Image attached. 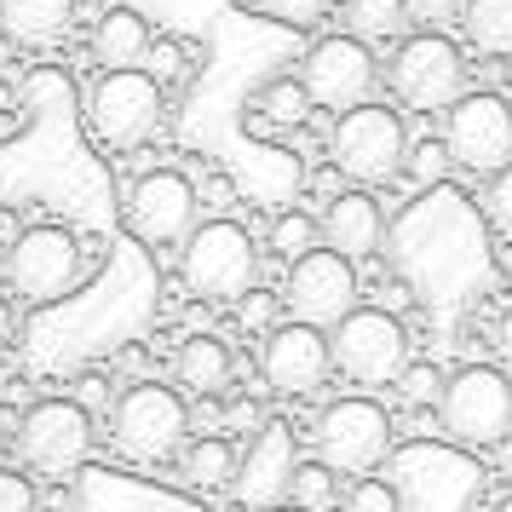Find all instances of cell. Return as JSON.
Listing matches in <instances>:
<instances>
[{"label":"cell","instance_id":"6da1fadb","mask_svg":"<svg viewBox=\"0 0 512 512\" xmlns=\"http://www.w3.org/2000/svg\"><path fill=\"white\" fill-rule=\"evenodd\" d=\"M397 277L415 288V300L438 317H455L472 300L489 294L495 259H489V236L478 213L466 208V196L432 185L415 208L386 231Z\"/></svg>","mask_w":512,"mask_h":512},{"label":"cell","instance_id":"7a4b0ae2","mask_svg":"<svg viewBox=\"0 0 512 512\" xmlns=\"http://www.w3.org/2000/svg\"><path fill=\"white\" fill-rule=\"evenodd\" d=\"M489 472L455 443L415 438L392 449V489L403 512H478Z\"/></svg>","mask_w":512,"mask_h":512},{"label":"cell","instance_id":"3957f363","mask_svg":"<svg viewBox=\"0 0 512 512\" xmlns=\"http://www.w3.org/2000/svg\"><path fill=\"white\" fill-rule=\"evenodd\" d=\"M190 432V403L179 386H156V380H139L110 403V443H116L127 461L139 466H162L185 449Z\"/></svg>","mask_w":512,"mask_h":512},{"label":"cell","instance_id":"277c9868","mask_svg":"<svg viewBox=\"0 0 512 512\" xmlns=\"http://www.w3.org/2000/svg\"><path fill=\"white\" fill-rule=\"evenodd\" d=\"M179 248H185L179 271H185V288L196 300L236 305L259 282V248L236 219H208V225H196Z\"/></svg>","mask_w":512,"mask_h":512},{"label":"cell","instance_id":"5b68a950","mask_svg":"<svg viewBox=\"0 0 512 512\" xmlns=\"http://www.w3.org/2000/svg\"><path fill=\"white\" fill-rule=\"evenodd\" d=\"M403 150H409V127L397 116L392 104H351L334 116V133H328V156L334 167L357 179V185H386L403 173Z\"/></svg>","mask_w":512,"mask_h":512},{"label":"cell","instance_id":"8992f818","mask_svg":"<svg viewBox=\"0 0 512 512\" xmlns=\"http://www.w3.org/2000/svg\"><path fill=\"white\" fill-rule=\"evenodd\" d=\"M6 288L29 305H52L75 294L81 277H87V254L75 242L70 225H29L6 242Z\"/></svg>","mask_w":512,"mask_h":512},{"label":"cell","instance_id":"52a82bcc","mask_svg":"<svg viewBox=\"0 0 512 512\" xmlns=\"http://www.w3.org/2000/svg\"><path fill=\"white\" fill-rule=\"evenodd\" d=\"M386 81H392V93L403 110L443 116L466 93V58L443 29H415V35L397 41L392 64H386Z\"/></svg>","mask_w":512,"mask_h":512},{"label":"cell","instance_id":"ba28073f","mask_svg":"<svg viewBox=\"0 0 512 512\" xmlns=\"http://www.w3.org/2000/svg\"><path fill=\"white\" fill-rule=\"evenodd\" d=\"M162 81L144 70H104L87 93V133L110 150H139L162 127Z\"/></svg>","mask_w":512,"mask_h":512},{"label":"cell","instance_id":"9c48e42d","mask_svg":"<svg viewBox=\"0 0 512 512\" xmlns=\"http://www.w3.org/2000/svg\"><path fill=\"white\" fill-rule=\"evenodd\" d=\"M328 357L357 386H392L403 374V363H409L403 317L380 311V305H351L346 317L328 328Z\"/></svg>","mask_w":512,"mask_h":512},{"label":"cell","instance_id":"30bf717a","mask_svg":"<svg viewBox=\"0 0 512 512\" xmlns=\"http://www.w3.org/2000/svg\"><path fill=\"white\" fill-rule=\"evenodd\" d=\"M12 443H18V455H24V466L35 478L58 484V478L81 472L87 455H93V415L81 403H70V397H41V403L24 409Z\"/></svg>","mask_w":512,"mask_h":512},{"label":"cell","instance_id":"8fae6325","mask_svg":"<svg viewBox=\"0 0 512 512\" xmlns=\"http://www.w3.org/2000/svg\"><path fill=\"white\" fill-rule=\"evenodd\" d=\"M438 420H443V432H449V438L472 443V449L507 443V432H512V380L501 369L466 363L461 374H449V380H443Z\"/></svg>","mask_w":512,"mask_h":512},{"label":"cell","instance_id":"7c38bea8","mask_svg":"<svg viewBox=\"0 0 512 512\" xmlns=\"http://www.w3.org/2000/svg\"><path fill=\"white\" fill-rule=\"evenodd\" d=\"M443 150L461 173H495L512 162V104L501 93H461L443 110Z\"/></svg>","mask_w":512,"mask_h":512},{"label":"cell","instance_id":"4fadbf2b","mask_svg":"<svg viewBox=\"0 0 512 512\" xmlns=\"http://www.w3.org/2000/svg\"><path fill=\"white\" fill-rule=\"evenodd\" d=\"M392 449V415L374 397H340L317 415V461L334 472H374Z\"/></svg>","mask_w":512,"mask_h":512},{"label":"cell","instance_id":"5bb4252c","mask_svg":"<svg viewBox=\"0 0 512 512\" xmlns=\"http://www.w3.org/2000/svg\"><path fill=\"white\" fill-rule=\"evenodd\" d=\"M282 300L294 311V323L311 328H334L357 305V265L334 248H311V254L288 259V282H282Z\"/></svg>","mask_w":512,"mask_h":512},{"label":"cell","instance_id":"9a60e30c","mask_svg":"<svg viewBox=\"0 0 512 512\" xmlns=\"http://www.w3.org/2000/svg\"><path fill=\"white\" fill-rule=\"evenodd\" d=\"M374 81H380V64H374V52L357 35H323L300 64L305 98L317 110H334V116L351 110V104H363L374 93Z\"/></svg>","mask_w":512,"mask_h":512},{"label":"cell","instance_id":"2e32d148","mask_svg":"<svg viewBox=\"0 0 512 512\" xmlns=\"http://www.w3.org/2000/svg\"><path fill=\"white\" fill-rule=\"evenodd\" d=\"M127 231L150 248H179L196 231V185L173 167H150L127 190Z\"/></svg>","mask_w":512,"mask_h":512},{"label":"cell","instance_id":"e0dca14e","mask_svg":"<svg viewBox=\"0 0 512 512\" xmlns=\"http://www.w3.org/2000/svg\"><path fill=\"white\" fill-rule=\"evenodd\" d=\"M294 426L288 420H265L254 438H248V449L236 455V472H231V489L236 501L248 512H265L277 507V501H288V478H294Z\"/></svg>","mask_w":512,"mask_h":512},{"label":"cell","instance_id":"ac0fdd59","mask_svg":"<svg viewBox=\"0 0 512 512\" xmlns=\"http://www.w3.org/2000/svg\"><path fill=\"white\" fill-rule=\"evenodd\" d=\"M259 369L265 386L282 397H311L328 380L334 357H328V334L311 323H282L265 328V351H259Z\"/></svg>","mask_w":512,"mask_h":512},{"label":"cell","instance_id":"d6986e66","mask_svg":"<svg viewBox=\"0 0 512 512\" xmlns=\"http://www.w3.org/2000/svg\"><path fill=\"white\" fill-rule=\"evenodd\" d=\"M317 231H323V248H334V254H346L351 265H357V259L380 254V242H386V213H380V202H374L369 190H340V196L328 202Z\"/></svg>","mask_w":512,"mask_h":512},{"label":"cell","instance_id":"ffe728a7","mask_svg":"<svg viewBox=\"0 0 512 512\" xmlns=\"http://www.w3.org/2000/svg\"><path fill=\"white\" fill-rule=\"evenodd\" d=\"M75 24V0H0V35L41 52L58 47Z\"/></svg>","mask_w":512,"mask_h":512},{"label":"cell","instance_id":"44dd1931","mask_svg":"<svg viewBox=\"0 0 512 512\" xmlns=\"http://www.w3.org/2000/svg\"><path fill=\"white\" fill-rule=\"evenodd\" d=\"M231 374H236V357L219 334H190L185 346L173 351V380L190 397H219L231 386Z\"/></svg>","mask_w":512,"mask_h":512},{"label":"cell","instance_id":"7402d4cb","mask_svg":"<svg viewBox=\"0 0 512 512\" xmlns=\"http://www.w3.org/2000/svg\"><path fill=\"white\" fill-rule=\"evenodd\" d=\"M150 41H156V35H150V24H144L133 6H110L93 29V58L104 70H139Z\"/></svg>","mask_w":512,"mask_h":512},{"label":"cell","instance_id":"603a6c76","mask_svg":"<svg viewBox=\"0 0 512 512\" xmlns=\"http://www.w3.org/2000/svg\"><path fill=\"white\" fill-rule=\"evenodd\" d=\"M466 47H478L484 58H512V0H461Z\"/></svg>","mask_w":512,"mask_h":512},{"label":"cell","instance_id":"cb8c5ba5","mask_svg":"<svg viewBox=\"0 0 512 512\" xmlns=\"http://www.w3.org/2000/svg\"><path fill=\"white\" fill-rule=\"evenodd\" d=\"M403 29H409V6L403 0H346V35H357L363 47L403 41Z\"/></svg>","mask_w":512,"mask_h":512},{"label":"cell","instance_id":"d4e9b609","mask_svg":"<svg viewBox=\"0 0 512 512\" xmlns=\"http://www.w3.org/2000/svg\"><path fill=\"white\" fill-rule=\"evenodd\" d=\"M179 472H185V484H196V489H225L231 472H236V449L219 438V432H202V438L185 449Z\"/></svg>","mask_w":512,"mask_h":512},{"label":"cell","instance_id":"484cf974","mask_svg":"<svg viewBox=\"0 0 512 512\" xmlns=\"http://www.w3.org/2000/svg\"><path fill=\"white\" fill-rule=\"evenodd\" d=\"M254 104H259V110H265L271 121H277V127H300L305 110H311V98H305L300 75H277V81H265Z\"/></svg>","mask_w":512,"mask_h":512},{"label":"cell","instance_id":"4316f807","mask_svg":"<svg viewBox=\"0 0 512 512\" xmlns=\"http://www.w3.org/2000/svg\"><path fill=\"white\" fill-rule=\"evenodd\" d=\"M288 501L294 507H305V512H317V507H328L334 501V466H323V461H294V478H288Z\"/></svg>","mask_w":512,"mask_h":512},{"label":"cell","instance_id":"83f0119b","mask_svg":"<svg viewBox=\"0 0 512 512\" xmlns=\"http://www.w3.org/2000/svg\"><path fill=\"white\" fill-rule=\"evenodd\" d=\"M449 150H443V139H415L409 150H403V173L415 179L420 190H432V185H443L449 179Z\"/></svg>","mask_w":512,"mask_h":512},{"label":"cell","instance_id":"f1b7e54d","mask_svg":"<svg viewBox=\"0 0 512 512\" xmlns=\"http://www.w3.org/2000/svg\"><path fill=\"white\" fill-rule=\"evenodd\" d=\"M317 242H323V231H317V219H311V213H282V219H277V231H271V248H277L282 259L311 254Z\"/></svg>","mask_w":512,"mask_h":512},{"label":"cell","instance_id":"f546056e","mask_svg":"<svg viewBox=\"0 0 512 512\" xmlns=\"http://www.w3.org/2000/svg\"><path fill=\"white\" fill-rule=\"evenodd\" d=\"M397 392L409 397L415 409H438V397H443V374L432 369V363H403V374L392 380Z\"/></svg>","mask_w":512,"mask_h":512},{"label":"cell","instance_id":"4dcf8cb0","mask_svg":"<svg viewBox=\"0 0 512 512\" xmlns=\"http://www.w3.org/2000/svg\"><path fill=\"white\" fill-rule=\"evenodd\" d=\"M328 6H334V0H259V12H271V18H277V24H288V29L323 24Z\"/></svg>","mask_w":512,"mask_h":512},{"label":"cell","instance_id":"1f68e13d","mask_svg":"<svg viewBox=\"0 0 512 512\" xmlns=\"http://www.w3.org/2000/svg\"><path fill=\"white\" fill-rule=\"evenodd\" d=\"M484 208H489V225H495V231H501V236L512 242V162L489 173V196H484Z\"/></svg>","mask_w":512,"mask_h":512},{"label":"cell","instance_id":"d6a6232c","mask_svg":"<svg viewBox=\"0 0 512 512\" xmlns=\"http://www.w3.org/2000/svg\"><path fill=\"white\" fill-rule=\"evenodd\" d=\"M346 512H403L397 507V489L380 484V478H357L346 489Z\"/></svg>","mask_w":512,"mask_h":512},{"label":"cell","instance_id":"836d02e7","mask_svg":"<svg viewBox=\"0 0 512 512\" xmlns=\"http://www.w3.org/2000/svg\"><path fill=\"white\" fill-rule=\"evenodd\" d=\"M409 6V24L415 29H449L461 18V0H403Z\"/></svg>","mask_w":512,"mask_h":512},{"label":"cell","instance_id":"e575fe53","mask_svg":"<svg viewBox=\"0 0 512 512\" xmlns=\"http://www.w3.org/2000/svg\"><path fill=\"white\" fill-rule=\"evenodd\" d=\"M35 484H29L24 472H12V466H0V512H35Z\"/></svg>","mask_w":512,"mask_h":512},{"label":"cell","instance_id":"d590c367","mask_svg":"<svg viewBox=\"0 0 512 512\" xmlns=\"http://www.w3.org/2000/svg\"><path fill=\"white\" fill-rule=\"evenodd\" d=\"M271 317H277V294H265V288H248L242 300H236V323L242 328H271Z\"/></svg>","mask_w":512,"mask_h":512},{"label":"cell","instance_id":"8d00e7d4","mask_svg":"<svg viewBox=\"0 0 512 512\" xmlns=\"http://www.w3.org/2000/svg\"><path fill=\"white\" fill-rule=\"evenodd\" d=\"M225 426H231V432H259V426H265V415H259L254 397H236L231 409H225Z\"/></svg>","mask_w":512,"mask_h":512},{"label":"cell","instance_id":"74e56055","mask_svg":"<svg viewBox=\"0 0 512 512\" xmlns=\"http://www.w3.org/2000/svg\"><path fill=\"white\" fill-rule=\"evenodd\" d=\"M409 305H415V288H409V282L397 277V282H386V288H380V311H409Z\"/></svg>","mask_w":512,"mask_h":512},{"label":"cell","instance_id":"f35d334b","mask_svg":"<svg viewBox=\"0 0 512 512\" xmlns=\"http://www.w3.org/2000/svg\"><path fill=\"white\" fill-rule=\"evenodd\" d=\"M190 426H202V432H213V426H225V409H219L213 397H196V409H190Z\"/></svg>","mask_w":512,"mask_h":512},{"label":"cell","instance_id":"ab89813d","mask_svg":"<svg viewBox=\"0 0 512 512\" xmlns=\"http://www.w3.org/2000/svg\"><path fill=\"white\" fill-rule=\"evenodd\" d=\"M495 346H501V357L512 363V311H501V323H495Z\"/></svg>","mask_w":512,"mask_h":512},{"label":"cell","instance_id":"60d3db41","mask_svg":"<svg viewBox=\"0 0 512 512\" xmlns=\"http://www.w3.org/2000/svg\"><path fill=\"white\" fill-rule=\"evenodd\" d=\"M12 334H18V317H12V305L0 300V346H12Z\"/></svg>","mask_w":512,"mask_h":512},{"label":"cell","instance_id":"b9f144b4","mask_svg":"<svg viewBox=\"0 0 512 512\" xmlns=\"http://www.w3.org/2000/svg\"><path fill=\"white\" fill-rule=\"evenodd\" d=\"M6 449H12V432H6V426H0V466H6Z\"/></svg>","mask_w":512,"mask_h":512},{"label":"cell","instance_id":"7bdbcfd3","mask_svg":"<svg viewBox=\"0 0 512 512\" xmlns=\"http://www.w3.org/2000/svg\"><path fill=\"white\" fill-rule=\"evenodd\" d=\"M265 512H305V507H294V501H277V507H265Z\"/></svg>","mask_w":512,"mask_h":512},{"label":"cell","instance_id":"ee69618b","mask_svg":"<svg viewBox=\"0 0 512 512\" xmlns=\"http://www.w3.org/2000/svg\"><path fill=\"white\" fill-rule=\"evenodd\" d=\"M495 512H512V501H501V507H495Z\"/></svg>","mask_w":512,"mask_h":512}]
</instances>
